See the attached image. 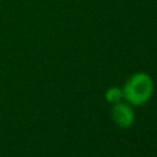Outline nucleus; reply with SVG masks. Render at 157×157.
Listing matches in <instances>:
<instances>
[{"label":"nucleus","mask_w":157,"mask_h":157,"mask_svg":"<svg viewBox=\"0 0 157 157\" xmlns=\"http://www.w3.org/2000/svg\"><path fill=\"white\" fill-rule=\"evenodd\" d=\"M124 101L132 107L144 105L150 101L153 93V80L146 72H135L124 83Z\"/></svg>","instance_id":"obj_1"},{"label":"nucleus","mask_w":157,"mask_h":157,"mask_svg":"<svg viewBox=\"0 0 157 157\" xmlns=\"http://www.w3.org/2000/svg\"><path fill=\"white\" fill-rule=\"evenodd\" d=\"M104 97H105V101L109 102V103H112V104L119 103V102L124 101L123 88L121 87H117V86H112V87H109L105 91Z\"/></svg>","instance_id":"obj_3"},{"label":"nucleus","mask_w":157,"mask_h":157,"mask_svg":"<svg viewBox=\"0 0 157 157\" xmlns=\"http://www.w3.org/2000/svg\"><path fill=\"white\" fill-rule=\"evenodd\" d=\"M112 119L121 129H128L135 123V112L128 102H119L112 107Z\"/></svg>","instance_id":"obj_2"}]
</instances>
